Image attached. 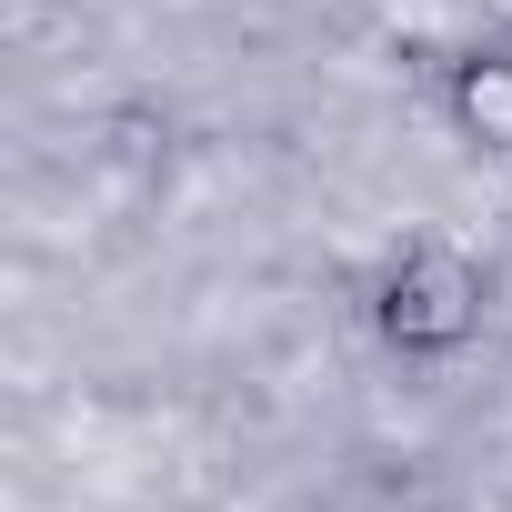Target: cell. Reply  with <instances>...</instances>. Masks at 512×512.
I'll list each match as a JSON object with an SVG mask.
<instances>
[{"label": "cell", "instance_id": "2", "mask_svg": "<svg viewBox=\"0 0 512 512\" xmlns=\"http://www.w3.org/2000/svg\"><path fill=\"white\" fill-rule=\"evenodd\" d=\"M442 111H452V131H462L472 151H512V41L462 51L452 81H442Z\"/></svg>", "mask_w": 512, "mask_h": 512}, {"label": "cell", "instance_id": "1", "mask_svg": "<svg viewBox=\"0 0 512 512\" xmlns=\"http://www.w3.org/2000/svg\"><path fill=\"white\" fill-rule=\"evenodd\" d=\"M382 332L402 352H462L482 332V272L452 241H402V262L382 272Z\"/></svg>", "mask_w": 512, "mask_h": 512}]
</instances>
